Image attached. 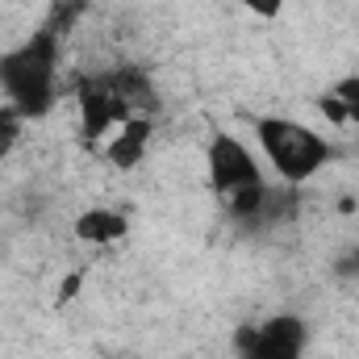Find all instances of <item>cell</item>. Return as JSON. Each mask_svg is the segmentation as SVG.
<instances>
[{
	"label": "cell",
	"instance_id": "9c48e42d",
	"mask_svg": "<svg viewBox=\"0 0 359 359\" xmlns=\"http://www.w3.org/2000/svg\"><path fill=\"white\" fill-rule=\"evenodd\" d=\"M21 134H25V117H21L13 104H0V159H8V155L17 151Z\"/></svg>",
	"mask_w": 359,
	"mask_h": 359
},
{
	"label": "cell",
	"instance_id": "8fae6325",
	"mask_svg": "<svg viewBox=\"0 0 359 359\" xmlns=\"http://www.w3.org/2000/svg\"><path fill=\"white\" fill-rule=\"evenodd\" d=\"M343 271H355V276H359V255H355V259H343Z\"/></svg>",
	"mask_w": 359,
	"mask_h": 359
},
{
	"label": "cell",
	"instance_id": "8992f818",
	"mask_svg": "<svg viewBox=\"0 0 359 359\" xmlns=\"http://www.w3.org/2000/svg\"><path fill=\"white\" fill-rule=\"evenodd\" d=\"M130 234V217L121 209H109V205H96V209H84L76 217V238L88 243V247H113Z\"/></svg>",
	"mask_w": 359,
	"mask_h": 359
},
{
	"label": "cell",
	"instance_id": "6da1fadb",
	"mask_svg": "<svg viewBox=\"0 0 359 359\" xmlns=\"http://www.w3.org/2000/svg\"><path fill=\"white\" fill-rule=\"evenodd\" d=\"M0 92L25 121L46 117L59 96V42L50 29L0 55Z\"/></svg>",
	"mask_w": 359,
	"mask_h": 359
},
{
	"label": "cell",
	"instance_id": "277c9868",
	"mask_svg": "<svg viewBox=\"0 0 359 359\" xmlns=\"http://www.w3.org/2000/svg\"><path fill=\"white\" fill-rule=\"evenodd\" d=\"M126 117H138V113L113 92V84H109L104 76H92V80L80 84V138L88 142L92 151H100L104 138H109Z\"/></svg>",
	"mask_w": 359,
	"mask_h": 359
},
{
	"label": "cell",
	"instance_id": "ba28073f",
	"mask_svg": "<svg viewBox=\"0 0 359 359\" xmlns=\"http://www.w3.org/2000/svg\"><path fill=\"white\" fill-rule=\"evenodd\" d=\"M318 109H322L326 121L355 126L359 130V76H347V80H339L326 96H318Z\"/></svg>",
	"mask_w": 359,
	"mask_h": 359
},
{
	"label": "cell",
	"instance_id": "30bf717a",
	"mask_svg": "<svg viewBox=\"0 0 359 359\" xmlns=\"http://www.w3.org/2000/svg\"><path fill=\"white\" fill-rule=\"evenodd\" d=\"M238 4H243L247 13H255L259 21H271V17H280V13H284V4H288V0H238Z\"/></svg>",
	"mask_w": 359,
	"mask_h": 359
},
{
	"label": "cell",
	"instance_id": "3957f363",
	"mask_svg": "<svg viewBox=\"0 0 359 359\" xmlns=\"http://www.w3.org/2000/svg\"><path fill=\"white\" fill-rule=\"evenodd\" d=\"M309 326L297 313H271L264 322H247L234 330L238 359H305Z\"/></svg>",
	"mask_w": 359,
	"mask_h": 359
},
{
	"label": "cell",
	"instance_id": "7a4b0ae2",
	"mask_svg": "<svg viewBox=\"0 0 359 359\" xmlns=\"http://www.w3.org/2000/svg\"><path fill=\"white\" fill-rule=\"evenodd\" d=\"M255 142H259L264 159L280 172V180L292 184V188L313 180L334 159V147L318 130H309V126H301L292 117H280V113L255 117Z\"/></svg>",
	"mask_w": 359,
	"mask_h": 359
},
{
	"label": "cell",
	"instance_id": "5b68a950",
	"mask_svg": "<svg viewBox=\"0 0 359 359\" xmlns=\"http://www.w3.org/2000/svg\"><path fill=\"white\" fill-rule=\"evenodd\" d=\"M151 134H155V117H126L100 147L104 163L117 172H134L151 151Z\"/></svg>",
	"mask_w": 359,
	"mask_h": 359
},
{
	"label": "cell",
	"instance_id": "52a82bcc",
	"mask_svg": "<svg viewBox=\"0 0 359 359\" xmlns=\"http://www.w3.org/2000/svg\"><path fill=\"white\" fill-rule=\"evenodd\" d=\"M104 80L113 84V92H117L138 117H155V113H159V92H155V84H151L138 67H117V72H109Z\"/></svg>",
	"mask_w": 359,
	"mask_h": 359
}]
</instances>
